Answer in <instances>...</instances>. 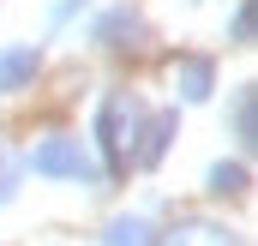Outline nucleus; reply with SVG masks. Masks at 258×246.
<instances>
[{"label": "nucleus", "mask_w": 258, "mask_h": 246, "mask_svg": "<svg viewBox=\"0 0 258 246\" xmlns=\"http://www.w3.org/2000/svg\"><path fill=\"white\" fill-rule=\"evenodd\" d=\"M108 246H156V240H150V222L126 216V222H114V228H108Z\"/></svg>", "instance_id": "obj_3"}, {"label": "nucleus", "mask_w": 258, "mask_h": 246, "mask_svg": "<svg viewBox=\"0 0 258 246\" xmlns=\"http://www.w3.org/2000/svg\"><path fill=\"white\" fill-rule=\"evenodd\" d=\"M174 246H234V240H228V234H216V228H186Z\"/></svg>", "instance_id": "obj_4"}, {"label": "nucleus", "mask_w": 258, "mask_h": 246, "mask_svg": "<svg viewBox=\"0 0 258 246\" xmlns=\"http://www.w3.org/2000/svg\"><path fill=\"white\" fill-rule=\"evenodd\" d=\"M0 192H6V162H0Z\"/></svg>", "instance_id": "obj_6"}, {"label": "nucleus", "mask_w": 258, "mask_h": 246, "mask_svg": "<svg viewBox=\"0 0 258 246\" xmlns=\"http://www.w3.org/2000/svg\"><path fill=\"white\" fill-rule=\"evenodd\" d=\"M210 180H216V192H240V180H246V174H240V168H216Z\"/></svg>", "instance_id": "obj_5"}, {"label": "nucleus", "mask_w": 258, "mask_h": 246, "mask_svg": "<svg viewBox=\"0 0 258 246\" xmlns=\"http://www.w3.org/2000/svg\"><path fill=\"white\" fill-rule=\"evenodd\" d=\"M36 168L42 174H84V156H78V144H42Z\"/></svg>", "instance_id": "obj_1"}, {"label": "nucleus", "mask_w": 258, "mask_h": 246, "mask_svg": "<svg viewBox=\"0 0 258 246\" xmlns=\"http://www.w3.org/2000/svg\"><path fill=\"white\" fill-rule=\"evenodd\" d=\"M30 72H36V54H30V48H18V54H0V90L24 84Z\"/></svg>", "instance_id": "obj_2"}]
</instances>
